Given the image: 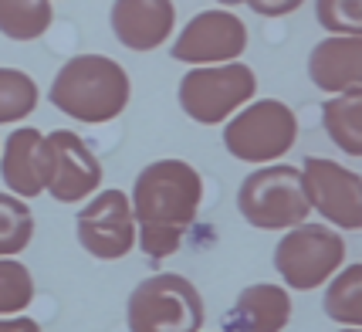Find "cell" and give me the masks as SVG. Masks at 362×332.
I'll return each instance as SVG.
<instances>
[{
  "mask_svg": "<svg viewBox=\"0 0 362 332\" xmlns=\"http://www.w3.org/2000/svg\"><path fill=\"white\" fill-rule=\"evenodd\" d=\"M37 81L21 68H0V126L28 119L37 109Z\"/></svg>",
  "mask_w": 362,
  "mask_h": 332,
  "instance_id": "obj_20",
  "label": "cell"
},
{
  "mask_svg": "<svg viewBox=\"0 0 362 332\" xmlns=\"http://www.w3.org/2000/svg\"><path fill=\"white\" fill-rule=\"evenodd\" d=\"M34 302V278L17 258H0V316H21Z\"/></svg>",
  "mask_w": 362,
  "mask_h": 332,
  "instance_id": "obj_21",
  "label": "cell"
},
{
  "mask_svg": "<svg viewBox=\"0 0 362 332\" xmlns=\"http://www.w3.org/2000/svg\"><path fill=\"white\" fill-rule=\"evenodd\" d=\"M295 139H298V119L278 98L247 102L223 126V149L251 166L278 163L295 146Z\"/></svg>",
  "mask_w": 362,
  "mask_h": 332,
  "instance_id": "obj_6",
  "label": "cell"
},
{
  "mask_svg": "<svg viewBox=\"0 0 362 332\" xmlns=\"http://www.w3.org/2000/svg\"><path fill=\"white\" fill-rule=\"evenodd\" d=\"M291 322V295L281 285H247L223 319L227 332H284Z\"/></svg>",
  "mask_w": 362,
  "mask_h": 332,
  "instance_id": "obj_15",
  "label": "cell"
},
{
  "mask_svg": "<svg viewBox=\"0 0 362 332\" xmlns=\"http://www.w3.org/2000/svg\"><path fill=\"white\" fill-rule=\"evenodd\" d=\"M132 217L142 251L163 261L180 251L204 200V180L187 159H156L142 166L132 183Z\"/></svg>",
  "mask_w": 362,
  "mask_h": 332,
  "instance_id": "obj_1",
  "label": "cell"
},
{
  "mask_svg": "<svg viewBox=\"0 0 362 332\" xmlns=\"http://www.w3.org/2000/svg\"><path fill=\"white\" fill-rule=\"evenodd\" d=\"M78 244L98 261H119L136 248V217L132 200L122 190H98L75 217Z\"/></svg>",
  "mask_w": 362,
  "mask_h": 332,
  "instance_id": "obj_8",
  "label": "cell"
},
{
  "mask_svg": "<svg viewBox=\"0 0 362 332\" xmlns=\"http://www.w3.org/2000/svg\"><path fill=\"white\" fill-rule=\"evenodd\" d=\"M47 142V193L58 204H81L102 187V163L92 146L71 129H54L45 136Z\"/></svg>",
  "mask_w": 362,
  "mask_h": 332,
  "instance_id": "obj_11",
  "label": "cell"
},
{
  "mask_svg": "<svg viewBox=\"0 0 362 332\" xmlns=\"http://www.w3.org/2000/svg\"><path fill=\"white\" fill-rule=\"evenodd\" d=\"M51 4H54V0H51Z\"/></svg>",
  "mask_w": 362,
  "mask_h": 332,
  "instance_id": "obj_27",
  "label": "cell"
},
{
  "mask_svg": "<svg viewBox=\"0 0 362 332\" xmlns=\"http://www.w3.org/2000/svg\"><path fill=\"white\" fill-rule=\"evenodd\" d=\"M301 183L312 210L335 231H362V176L335 159L308 156L301 163Z\"/></svg>",
  "mask_w": 362,
  "mask_h": 332,
  "instance_id": "obj_9",
  "label": "cell"
},
{
  "mask_svg": "<svg viewBox=\"0 0 362 332\" xmlns=\"http://www.w3.org/2000/svg\"><path fill=\"white\" fill-rule=\"evenodd\" d=\"M109 28L129 51H156L173 38V0H112Z\"/></svg>",
  "mask_w": 362,
  "mask_h": 332,
  "instance_id": "obj_12",
  "label": "cell"
},
{
  "mask_svg": "<svg viewBox=\"0 0 362 332\" xmlns=\"http://www.w3.org/2000/svg\"><path fill=\"white\" fill-rule=\"evenodd\" d=\"M47 173H51V166H47L45 132L31 126L14 129L11 139L0 149V176H4L7 190L21 200L47 193Z\"/></svg>",
  "mask_w": 362,
  "mask_h": 332,
  "instance_id": "obj_13",
  "label": "cell"
},
{
  "mask_svg": "<svg viewBox=\"0 0 362 332\" xmlns=\"http://www.w3.org/2000/svg\"><path fill=\"white\" fill-rule=\"evenodd\" d=\"M308 79L325 95L362 88V34H329L308 55Z\"/></svg>",
  "mask_w": 362,
  "mask_h": 332,
  "instance_id": "obj_14",
  "label": "cell"
},
{
  "mask_svg": "<svg viewBox=\"0 0 362 332\" xmlns=\"http://www.w3.org/2000/svg\"><path fill=\"white\" fill-rule=\"evenodd\" d=\"M34 237V214L28 200L0 190V258H17Z\"/></svg>",
  "mask_w": 362,
  "mask_h": 332,
  "instance_id": "obj_19",
  "label": "cell"
},
{
  "mask_svg": "<svg viewBox=\"0 0 362 332\" xmlns=\"http://www.w3.org/2000/svg\"><path fill=\"white\" fill-rule=\"evenodd\" d=\"M47 98L75 122L102 126L126 112L132 81L126 68L109 55H75L54 71Z\"/></svg>",
  "mask_w": 362,
  "mask_h": 332,
  "instance_id": "obj_2",
  "label": "cell"
},
{
  "mask_svg": "<svg viewBox=\"0 0 362 332\" xmlns=\"http://www.w3.org/2000/svg\"><path fill=\"white\" fill-rule=\"evenodd\" d=\"M325 285V316L346 329H362V261L339 268Z\"/></svg>",
  "mask_w": 362,
  "mask_h": 332,
  "instance_id": "obj_17",
  "label": "cell"
},
{
  "mask_svg": "<svg viewBox=\"0 0 362 332\" xmlns=\"http://www.w3.org/2000/svg\"><path fill=\"white\" fill-rule=\"evenodd\" d=\"M237 210L240 217L261 227V231H291L308 221L312 204L301 183L298 166H257L254 173L244 176L237 190Z\"/></svg>",
  "mask_w": 362,
  "mask_h": 332,
  "instance_id": "obj_4",
  "label": "cell"
},
{
  "mask_svg": "<svg viewBox=\"0 0 362 332\" xmlns=\"http://www.w3.org/2000/svg\"><path fill=\"white\" fill-rule=\"evenodd\" d=\"M240 4H247L254 14H261V17H288V14H295L305 0H240Z\"/></svg>",
  "mask_w": 362,
  "mask_h": 332,
  "instance_id": "obj_23",
  "label": "cell"
},
{
  "mask_svg": "<svg viewBox=\"0 0 362 332\" xmlns=\"http://www.w3.org/2000/svg\"><path fill=\"white\" fill-rule=\"evenodd\" d=\"M244 51H247V24L227 7L193 14L173 41V58L193 68L237 62Z\"/></svg>",
  "mask_w": 362,
  "mask_h": 332,
  "instance_id": "obj_10",
  "label": "cell"
},
{
  "mask_svg": "<svg viewBox=\"0 0 362 332\" xmlns=\"http://www.w3.org/2000/svg\"><path fill=\"white\" fill-rule=\"evenodd\" d=\"M204 322V295L183 275H173V271L149 275L129 295V332H200Z\"/></svg>",
  "mask_w": 362,
  "mask_h": 332,
  "instance_id": "obj_3",
  "label": "cell"
},
{
  "mask_svg": "<svg viewBox=\"0 0 362 332\" xmlns=\"http://www.w3.org/2000/svg\"><path fill=\"white\" fill-rule=\"evenodd\" d=\"M254 92H257V75L244 62H227L189 68L180 79L176 98L193 122L221 126L247 102H254Z\"/></svg>",
  "mask_w": 362,
  "mask_h": 332,
  "instance_id": "obj_5",
  "label": "cell"
},
{
  "mask_svg": "<svg viewBox=\"0 0 362 332\" xmlns=\"http://www.w3.org/2000/svg\"><path fill=\"white\" fill-rule=\"evenodd\" d=\"M0 332H41V326L28 316H0Z\"/></svg>",
  "mask_w": 362,
  "mask_h": 332,
  "instance_id": "obj_24",
  "label": "cell"
},
{
  "mask_svg": "<svg viewBox=\"0 0 362 332\" xmlns=\"http://www.w3.org/2000/svg\"><path fill=\"white\" fill-rule=\"evenodd\" d=\"M322 126L342 153L362 156V88L329 95L322 105Z\"/></svg>",
  "mask_w": 362,
  "mask_h": 332,
  "instance_id": "obj_16",
  "label": "cell"
},
{
  "mask_svg": "<svg viewBox=\"0 0 362 332\" xmlns=\"http://www.w3.org/2000/svg\"><path fill=\"white\" fill-rule=\"evenodd\" d=\"M54 21L51 0H0V34L11 41H37Z\"/></svg>",
  "mask_w": 362,
  "mask_h": 332,
  "instance_id": "obj_18",
  "label": "cell"
},
{
  "mask_svg": "<svg viewBox=\"0 0 362 332\" xmlns=\"http://www.w3.org/2000/svg\"><path fill=\"white\" fill-rule=\"evenodd\" d=\"M339 332H362V329H339Z\"/></svg>",
  "mask_w": 362,
  "mask_h": 332,
  "instance_id": "obj_26",
  "label": "cell"
},
{
  "mask_svg": "<svg viewBox=\"0 0 362 332\" xmlns=\"http://www.w3.org/2000/svg\"><path fill=\"white\" fill-rule=\"evenodd\" d=\"M346 261V241L329 224H298L274 248V268L295 292H312L325 285Z\"/></svg>",
  "mask_w": 362,
  "mask_h": 332,
  "instance_id": "obj_7",
  "label": "cell"
},
{
  "mask_svg": "<svg viewBox=\"0 0 362 332\" xmlns=\"http://www.w3.org/2000/svg\"><path fill=\"white\" fill-rule=\"evenodd\" d=\"M217 4H221V7H227V11H230V7H237L240 0H217Z\"/></svg>",
  "mask_w": 362,
  "mask_h": 332,
  "instance_id": "obj_25",
  "label": "cell"
},
{
  "mask_svg": "<svg viewBox=\"0 0 362 332\" xmlns=\"http://www.w3.org/2000/svg\"><path fill=\"white\" fill-rule=\"evenodd\" d=\"M315 17L329 34H362V0H315Z\"/></svg>",
  "mask_w": 362,
  "mask_h": 332,
  "instance_id": "obj_22",
  "label": "cell"
}]
</instances>
